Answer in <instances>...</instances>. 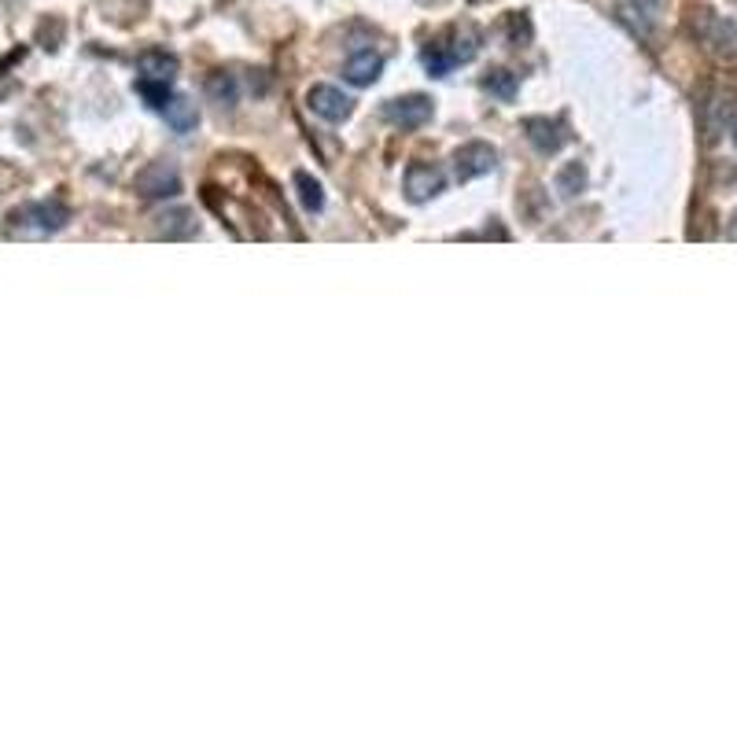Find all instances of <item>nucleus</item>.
Wrapping results in <instances>:
<instances>
[{"label": "nucleus", "mask_w": 737, "mask_h": 737, "mask_svg": "<svg viewBox=\"0 0 737 737\" xmlns=\"http://www.w3.org/2000/svg\"><path fill=\"white\" fill-rule=\"evenodd\" d=\"M12 222L23 233H56V229H63V225L71 222V211L59 199H45V203H30L23 211H15Z\"/></svg>", "instance_id": "nucleus-1"}, {"label": "nucleus", "mask_w": 737, "mask_h": 737, "mask_svg": "<svg viewBox=\"0 0 737 737\" xmlns=\"http://www.w3.org/2000/svg\"><path fill=\"white\" fill-rule=\"evenodd\" d=\"M454 166H457V181H472V177L491 174L494 166H498V152L487 141H472L465 148H457Z\"/></svg>", "instance_id": "nucleus-2"}, {"label": "nucleus", "mask_w": 737, "mask_h": 737, "mask_svg": "<svg viewBox=\"0 0 737 737\" xmlns=\"http://www.w3.org/2000/svg\"><path fill=\"white\" fill-rule=\"evenodd\" d=\"M133 185H137V192H141L144 199H166V196H177V192H181V177H177V170L170 163H152L137 174Z\"/></svg>", "instance_id": "nucleus-3"}, {"label": "nucleus", "mask_w": 737, "mask_h": 737, "mask_svg": "<svg viewBox=\"0 0 737 737\" xmlns=\"http://www.w3.org/2000/svg\"><path fill=\"white\" fill-rule=\"evenodd\" d=\"M306 104L314 115H321L325 122H343V118H351V96H343V89L336 85H314L310 93H306Z\"/></svg>", "instance_id": "nucleus-4"}, {"label": "nucleus", "mask_w": 737, "mask_h": 737, "mask_svg": "<svg viewBox=\"0 0 737 737\" xmlns=\"http://www.w3.org/2000/svg\"><path fill=\"white\" fill-rule=\"evenodd\" d=\"M384 115L402 129H421L432 118V100L428 96H402L384 107Z\"/></svg>", "instance_id": "nucleus-5"}, {"label": "nucleus", "mask_w": 737, "mask_h": 737, "mask_svg": "<svg viewBox=\"0 0 737 737\" xmlns=\"http://www.w3.org/2000/svg\"><path fill=\"white\" fill-rule=\"evenodd\" d=\"M443 192V170L432 163H413L406 170V196L413 203H424V199H432Z\"/></svg>", "instance_id": "nucleus-6"}, {"label": "nucleus", "mask_w": 737, "mask_h": 737, "mask_svg": "<svg viewBox=\"0 0 737 737\" xmlns=\"http://www.w3.org/2000/svg\"><path fill=\"white\" fill-rule=\"evenodd\" d=\"M524 129H527V141L535 144L542 155L561 152L564 144H568V133H564V126H561V122H550V118H527Z\"/></svg>", "instance_id": "nucleus-7"}, {"label": "nucleus", "mask_w": 737, "mask_h": 737, "mask_svg": "<svg viewBox=\"0 0 737 737\" xmlns=\"http://www.w3.org/2000/svg\"><path fill=\"white\" fill-rule=\"evenodd\" d=\"M380 71H384V59L376 56L373 48L354 52V56L347 59V67H343V74H347V82L351 85H373L376 78H380Z\"/></svg>", "instance_id": "nucleus-8"}, {"label": "nucleus", "mask_w": 737, "mask_h": 737, "mask_svg": "<svg viewBox=\"0 0 737 737\" xmlns=\"http://www.w3.org/2000/svg\"><path fill=\"white\" fill-rule=\"evenodd\" d=\"M137 71H141V78H152V82H174L177 56H170L163 48H152V52H144L137 59Z\"/></svg>", "instance_id": "nucleus-9"}, {"label": "nucleus", "mask_w": 737, "mask_h": 737, "mask_svg": "<svg viewBox=\"0 0 737 737\" xmlns=\"http://www.w3.org/2000/svg\"><path fill=\"white\" fill-rule=\"evenodd\" d=\"M163 115H166V126L174 129V133H188V129H196V122H199L196 104L185 100V96H170L163 104Z\"/></svg>", "instance_id": "nucleus-10"}, {"label": "nucleus", "mask_w": 737, "mask_h": 737, "mask_svg": "<svg viewBox=\"0 0 737 737\" xmlns=\"http://www.w3.org/2000/svg\"><path fill=\"white\" fill-rule=\"evenodd\" d=\"M708 45H712L715 56L734 59L737 56V23H726V19H712V34H708Z\"/></svg>", "instance_id": "nucleus-11"}, {"label": "nucleus", "mask_w": 737, "mask_h": 737, "mask_svg": "<svg viewBox=\"0 0 737 737\" xmlns=\"http://www.w3.org/2000/svg\"><path fill=\"white\" fill-rule=\"evenodd\" d=\"M196 233V222H192V211H166L163 218H159V236H166V240H185V236Z\"/></svg>", "instance_id": "nucleus-12"}, {"label": "nucleus", "mask_w": 737, "mask_h": 737, "mask_svg": "<svg viewBox=\"0 0 737 737\" xmlns=\"http://www.w3.org/2000/svg\"><path fill=\"white\" fill-rule=\"evenodd\" d=\"M476 52H480V30L472 23H461L454 30V48H450V56H454V63H468V59H476Z\"/></svg>", "instance_id": "nucleus-13"}, {"label": "nucleus", "mask_w": 737, "mask_h": 737, "mask_svg": "<svg viewBox=\"0 0 737 737\" xmlns=\"http://www.w3.org/2000/svg\"><path fill=\"white\" fill-rule=\"evenodd\" d=\"M207 93H211L214 104L229 107V104H236V93H240V89H236L233 74H211V82H207Z\"/></svg>", "instance_id": "nucleus-14"}, {"label": "nucleus", "mask_w": 737, "mask_h": 737, "mask_svg": "<svg viewBox=\"0 0 737 737\" xmlns=\"http://www.w3.org/2000/svg\"><path fill=\"white\" fill-rule=\"evenodd\" d=\"M421 59H424V71L432 74V78H446V74H450V67H454V56H450L443 45L424 48Z\"/></svg>", "instance_id": "nucleus-15"}, {"label": "nucleus", "mask_w": 737, "mask_h": 737, "mask_svg": "<svg viewBox=\"0 0 737 737\" xmlns=\"http://www.w3.org/2000/svg\"><path fill=\"white\" fill-rule=\"evenodd\" d=\"M483 89H487L491 96H498V100H513V96H516V74L491 71L487 78H483Z\"/></svg>", "instance_id": "nucleus-16"}, {"label": "nucleus", "mask_w": 737, "mask_h": 737, "mask_svg": "<svg viewBox=\"0 0 737 737\" xmlns=\"http://www.w3.org/2000/svg\"><path fill=\"white\" fill-rule=\"evenodd\" d=\"M295 188H299V199H303L306 211H321L325 207V196H321V185H317L310 174H295Z\"/></svg>", "instance_id": "nucleus-17"}, {"label": "nucleus", "mask_w": 737, "mask_h": 737, "mask_svg": "<svg viewBox=\"0 0 737 737\" xmlns=\"http://www.w3.org/2000/svg\"><path fill=\"white\" fill-rule=\"evenodd\" d=\"M583 185H586V170L579 163H568L557 174V192L561 196H575V192H583Z\"/></svg>", "instance_id": "nucleus-18"}, {"label": "nucleus", "mask_w": 737, "mask_h": 737, "mask_svg": "<svg viewBox=\"0 0 737 737\" xmlns=\"http://www.w3.org/2000/svg\"><path fill=\"white\" fill-rule=\"evenodd\" d=\"M137 93L148 100V107L163 111V104L170 100V82H152V78H141V82H137Z\"/></svg>", "instance_id": "nucleus-19"}, {"label": "nucleus", "mask_w": 737, "mask_h": 737, "mask_svg": "<svg viewBox=\"0 0 737 737\" xmlns=\"http://www.w3.org/2000/svg\"><path fill=\"white\" fill-rule=\"evenodd\" d=\"M527 37H531V23H527V15H513V19H509V41L520 48V41H527Z\"/></svg>", "instance_id": "nucleus-20"}, {"label": "nucleus", "mask_w": 737, "mask_h": 737, "mask_svg": "<svg viewBox=\"0 0 737 737\" xmlns=\"http://www.w3.org/2000/svg\"><path fill=\"white\" fill-rule=\"evenodd\" d=\"M730 240H737V214H734V222H730Z\"/></svg>", "instance_id": "nucleus-21"}, {"label": "nucleus", "mask_w": 737, "mask_h": 737, "mask_svg": "<svg viewBox=\"0 0 737 737\" xmlns=\"http://www.w3.org/2000/svg\"><path fill=\"white\" fill-rule=\"evenodd\" d=\"M734 141H737V126H734Z\"/></svg>", "instance_id": "nucleus-22"}]
</instances>
